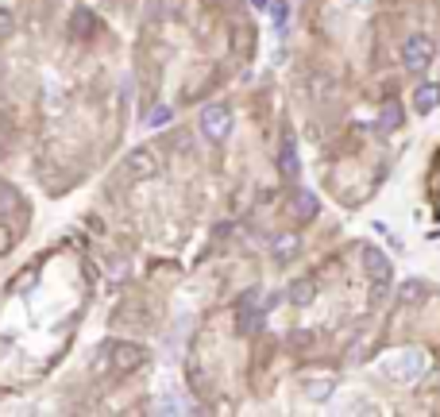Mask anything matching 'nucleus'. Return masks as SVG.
<instances>
[{
	"label": "nucleus",
	"mask_w": 440,
	"mask_h": 417,
	"mask_svg": "<svg viewBox=\"0 0 440 417\" xmlns=\"http://www.w3.org/2000/svg\"><path fill=\"white\" fill-rule=\"evenodd\" d=\"M379 367L394 383H417L429 371V352L425 348H394V352H386L379 359Z\"/></svg>",
	"instance_id": "f257e3e1"
},
{
	"label": "nucleus",
	"mask_w": 440,
	"mask_h": 417,
	"mask_svg": "<svg viewBox=\"0 0 440 417\" xmlns=\"http://www.w3.org/2000/svg\"><path fill=\"white\" fill-rule=\"evenodd\" d=\"M433 54H436V46L429 35H409V39L401 43V66H406L409 74H425Z\"/></svg>",
	"instance_id": "f03ea898"
},
{
	"label": "nucleus",
	"mask_w": 440,
	"mask_h": 417,
	"mask_svg": "<svg viewBox=\"0 0 440 417\" xmlns=\"http://www.w3.org/2000/svg\"><path fill=\"white\" fill-rule=\"evenodd\" d=\"M201 131H205V139H228V131H232V112H228V104H209L205 112H201Z\"/></svg>",
	"instance_id": "7ed1b4c3"
},
{
	"label": "nucleus",
	"mask_w": 440,
	"mask_h": 417,
	"mask_svg": "<svg viewBox=\"0 0 440 417\" xmlns=\"http://www.w3.org/2000/svg\"><path fill=\"white\" fill-rule=\"evenodd\" d=\"M124 170H128L136 182H147V178L159 174V155L151 147H136V151H128V159H124Z\"/></svg>",
	"instance_id": "20e7f679"
},
{
	"label": "nucleus",
	"mask_w": 440,
	"mask_h": 417,
	"mask_svg": "<svg viewBox=\"0 0 440 417\" xmlns=\"http://www.w3.org/2000/svg\"><path fill=\"white\" fill-rule=\"evenodd\" d=\"M317 213H321L317 194H309V189H294V194H290V216H294V221H298V224H309Z\"/></svg>",
	"instance_id": "39448f33"
},
{
	"label": "nucleus",
	"mask_w": 440,
	"mask_h": 417,
	"mask_svg": "<svg viewBox=\"0 0 440 417\" xmlns=\"http://www.w3.org/2000/svg\"><path fill=\"white\" fill-rule=\"evenodd\" d=\"M436 104H440V85L436 81H421L417 89H414V112L425 116V112H433Z\"/></svg>",
	"instance_id": "423d86ee"
},
{
	"label": "nucleus",
	"mask_w": 440,
	"mask_h": 417,
	"mask_svg": "<svg viewBox=\"0 0 440 417\" xmlns=\"http://www.w3.org/2000/svg\"><path fill=\"white\" fill-rule=\"evenodd\" d=\"M363 267H367V274H371L375 282H382V278L390 282V259H386L379 248H363Z\"/></svg>",
	"instance_id": "0eeeda50"
},
{
	"label": "nucleus",
	"mask_w": 440,
	"mask_h": 417,
	"mask_svg": "<svg viewBox=\"0 0 440 417\" xmlns=\"http://www.w3.org/2000/svg\"><path fill=\"white\" fill-rule=\"evenodd\" d=\"M279 170H282L286 178H298L301 174V159H298V144H294V136H286V144H282Z\"/></svg>",
	"instance_id": "6e6552de"
},
{
	"label": "nucleus",
	"mask_w": 440,
	"mask_h": 417,
	"mask_svg": "<svg viewBox=\"0 0 440 417\" xmlns=\"http://www.w3.org/2000/svg\"><path fill=\"white\" fill-rule=\"evenodd\" d=\"M286 298H290L294 306H309V301L317 298V282L313 278H294L290 286H286Z\"/></svg>",
	"instance_id": "1a4fd4ad"
},
{
	"label": "nucleus",
	"mask_w": 440,
	"mask_h": 417,
	"mask_svg": "<svg viewBox=\"0 0 440 417\" xmlns=\"http://www.w3.org/2000/svg\"><path fill=\"white\" fill-rule=\"evenodd\" d=\"M305 398H313V402H324L332 391H336V378L332 375H321V378H305Z\"/></svg>",
	"instance_id": "9d476101"
},
{
	"label": "nucleus",
	"mask_w": 440,
	"mask_h": 417,
	"mask_svg": "<svg viewBox=\"0 0 440 417\" xmlns=\"http://www.w3.org/2000/svg\"><path fill=\"white\" fill-rule=\"evenodd\" d=\"M401 120H406V116H401V104H398V101H386V104H382V112H379V128H382V131L401 128Z\"/></svg>",
	"instance_id": "9b49d317"
},
{
	"label": "nucleus",
	"mask_w": 440,
	"mask_h": 417,
	"mask_svg": "<svg viewBox=\"0 0 440 417\" xmlns=\"http://www.w3.org/2000/svg\"><path fill=\"white\" fill-rule=\"evenodd\" d=\"M421 293H425L421 282H406V286L398 290V301H401V306H414V301H421Z\"/></svg>",
	"instance_id": "f8f14e48"
},
{
	"label": "nucleus",
	"mask_w": 440,
	"mask_h": 417,
	"mask_svg": "<svg viewBox=\"0 0 440 417\" xmlns=\"http://www.w3.org/2000/svg\"><path fill=\"white\" fill-rule=\"evenodd\" d=\"M298 248H301V240H298V236H282V240L274 243V255H279V259H286V255H294Z\"/></svg>",
	"instance_id": "ddd939ff"
},
{
	"label": "nucleus",
	"mask_w": 440,
	"mask_h": 417,
	"mask_svg": "<svg viewBox=\"0 0 440 417\" xmlns=\"http://www.w3.org/2000/svg\"><path fill=\"white\" fill-rule=\"evenodd\" d=\"M170 120H174V109H166V104H159V109L147 116V124H151V128H162V124H170Z\"/></svg>",
	"instance_id": "4468645a"
},
{
	"label": "nucleus",
	"mask_w": 440,
	"mask_h": 417,
	"mask_svg": "<svg viewBox=\"0 0 440 417\" xmlns=\"http://www.w3.org/2000/svg\"><path fill=\"white\" fill-rule=\"evenodd\" d=\"M382 301H386V278L375 282V290H371V306H382Z\"/></svg>",
	"instance_id": "2eb2a0df"
},
{
	"label": "nucleus",
	"mask_w": 440,
	"mask_h": 417,
	"mask_svg": "<svg viewBox=\"0 0 440 417\" xmlns=\"http://www.w3.org/2000/svg\"><path fill=\"white\" fill-rule=\"evenodd\" d=\"M247 43H251V31H247V27H240V31H236V51L247 54Z\"/></svg>",
	"instance_id": "dca6fc26"
},
{
	"label": "nucleus",
	"mask_w": 440,
	"mask_h": 417,
	"mask_svg": "<svg viewBox=\"0 0 440 417\" xmlns=\"http://www.w3.org/2000/svg\"><path fill=\"white\" fill-rule=\"evenodd\" d=\"M251 4H255V8H266V0H251Z\"/></svg>",
	"instance_id": "f3484780"
}]
</instances>
